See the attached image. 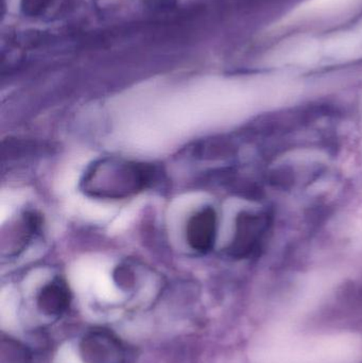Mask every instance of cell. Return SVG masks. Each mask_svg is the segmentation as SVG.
<instances>
[{"mask_svg":"<svg viewBox=\"0 0 362 363\" xmlns=\"http://www.w3.org/2000/svg\"><path fill=\"white\" fill-rule=\"evenodd\" d=\"M155 179L152 166L120 157H104L87 168L81 189L89 198L123 200L148 189Z\"/></svg>","mask_w":362,"mask_h":363,"instance_id":"6da1fadb","label":"cell"},{"mask_svg":"<svg viewBox=\"0 0 362 363\" xmlns=\"http://www.w3.org/2000/svg\"><path fill=\"white\" fill-rule=\"evenodd\" d=\"M80 354L85 363H134L133 347L108 330H94L84 335Z\"/></svg>","mask_w":362,"mask_h":363,"instance_id":"7a4b0ae2","label":"cell"},{"mask_svg":"<svg viewBox=\"0 0 362 363\" xmlns=\"http://www.w3.org/2000/svg\"><path fill=\"white\" fill-rule=\"evenodd\" d=\"M218 230V217L212 206L202 207L189 218L186 240L198 253L206 254L214 247Z\"/></svg>","mask_w":362,"mask_h":363,"instance_id":"3957f363","label":"cell"},{"mask_svg":"<svg viewBox=\"0 0 362 363\" xmlns=\"http://www.w3.org/2000/svg\"><path fill=\"white\" fill-rule=\"evenodd\" d=\"M72 303V292L64 279H55L38 292V307L44 315L59 317Z\"/></svg>","mask_w":362,"mask_h":363,"instance_id":"277c9868","label":"cell"},{"mask_svg":"<svg viewBox=\"0 0 362 363\" xmlns=\"http://www.w3.org/2000/svg\"><path fill=\"white\" fill-rule=\"evenodd\" d=\"M322 46L332 57H351L362 55V23L354 29L334 34Z\"/></svg>","mask_w":362,"mask_h":363,"instance_id":"5b68a950","label":"cell"},{"mask_svg":"<svg viewBox=\"0 0 362 363\" xmlns=\"http://www.w3.org/2000/svg\"><path fill=\"white\" fill-rule=\"evenodd\" d=\"M321 44L318 40L308 35H298L283 40L273 51L274 57H285L291 60H307L320 51Z\"/></svg>","mask_w":362,"mask_h":363,"instance_id":"8992f818","label":"cell"},{"mask_svg":"<svg viewBox=\"0 0 362 363\" xmlns=\"http://www.w3.org/2000/svg\"><path fill=\"white\" fill-rule=\"evenodd\" d=\"M355 0H306L293 12V18L332 14L344 10Z\"/></svg>","mask_w":362,"mask_h":363,"instance_id":"52a82bcc","label":"cell"},{"mask_svg":"<svg viewBox=\"0 0 362 363\" xmlns=\"http://www.w3.org/2000/svg\"><path fill=\"white\" fill-rule=\"evenodd\" d=\"M49 0H23V10L29 15H36L42 12Z\"/></svg>","mask_w":362,"mask_h":363,"instance_id":"ba28073f","label":"cell"}]
</instances>
